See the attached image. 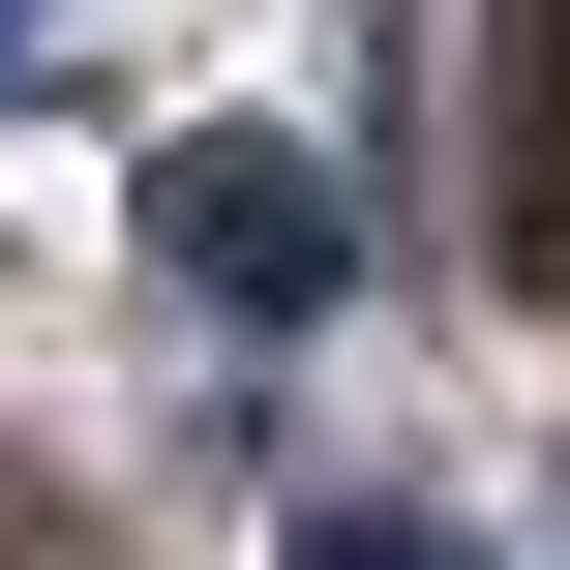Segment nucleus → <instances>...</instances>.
<instances>
[{
    "label": "nucleus",
    "mask_w": 570,
    "mask_h": 570,
    "mask_svg": "<svg viewBox=\"0 0 570 570\" xmlns=\"http://www.w3.org/2000/svg\"><path fill=\"white\" fill-rule=\"evenodd\" d=\"M120 210H150V271H180L210 331H331V301H361V150H301V120H180Z\"/></svg>",
    "instance_id": "nucleus-1"
},
{
    "label": "nucleus",
    "mask_w": 570,
    "mask_h": 570,
    "mask_svg": "<svg viewBox=\"0 0 570 570\" xmlns=\"http://www.w3.org/2000/svg\"><path fill=\"white\" fill-rule=\"evenodd\" d=\"M0 60H30V0H0Z\"/></svg>",
    "instance_id": "nucleus-3"
},
{
    "label": "nucleus",
    "mask_w": 570,
    "mask_h": 570,
    "mask_svg": "<svg viewBox=\"0 0 570 570\" xmlns=\"http://www.w3.org/2000/svg\"><path fill=\"white\" fill-rule=\"evenodd\" d=\"M301 570H481V541H451V511H391V481H331V511H301Z\"/></svg>",
    "instance_id": "nucleus-2"
}]
</instances>
